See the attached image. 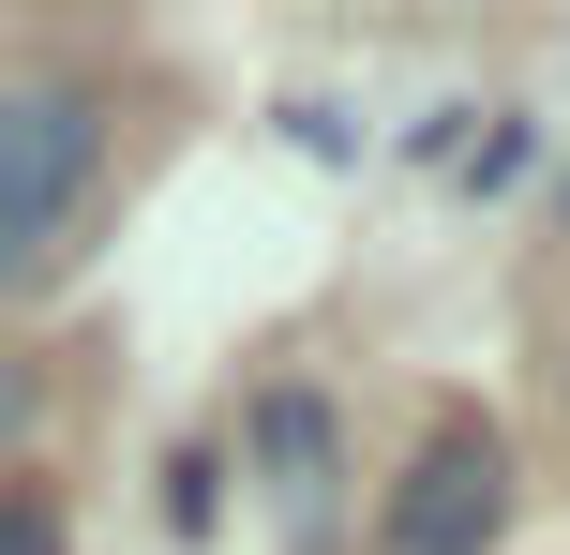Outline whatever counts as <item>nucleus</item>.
Instances as JSON below:
<instances>
[{
  "mask_svg": "<svg viewBox=\"0 0 570 555\" xmlns=\"http://www.w3.org/2000/svg\"><path fill=\"white\" fill-rule=\"evenodd\" d=\"M90 150H106V120H90V90H76V76L0 90V286H16V270L60 240V210H76Z\"/></svg>",
  "mask_w": 570,
  "mask_h": 555,
  "instance_id": "1",
  "label": "nucleus"
},
{
  "mask_svg": "<svg viewBox=\"0 0 570 555\" xmlns=\"http://www.w3.org/2000/svg\"><path fill=\"white\" fill-rule=\"evenodd\" d=\"M511 526V450L481 436V420H435L421 466L391 480V511H375V555H481Z\"/></svg>",
  "mask_w": 570,
  "mask_h": 555,
  "instance_id": "2",
  "label": "nucleus"
},
{
  "mask_svg": "<svg viewBox=\"0 0 570 555\" xmlns=\"http://www.w3.org/2000/svg\"><path fill=\"white\" fill-rule=\"evenodd\" d=\"M166 511H180V541H210V526H226V466H210V450H180V480H166Z\"/></svg>",
  "mask_w": 570,
  "mask_h": 555,
  "instance_id": "3",
  "label": "nucleus"
},
{
  "mask_svg": "<svg viewBox=\"0 0 570 555\" xmlns=\"http://www.w3.org/2000/svg\"><path fill=\"white\" fill-rule=\"evenodd\" d=\"M0 555H60V511L16 496V480H0Z\"/></svg>",
  "mask_w": 570,
  "mask_h": 555,
  "instance_id": "4",
  "label": "nucleus"
}]
</instances>
